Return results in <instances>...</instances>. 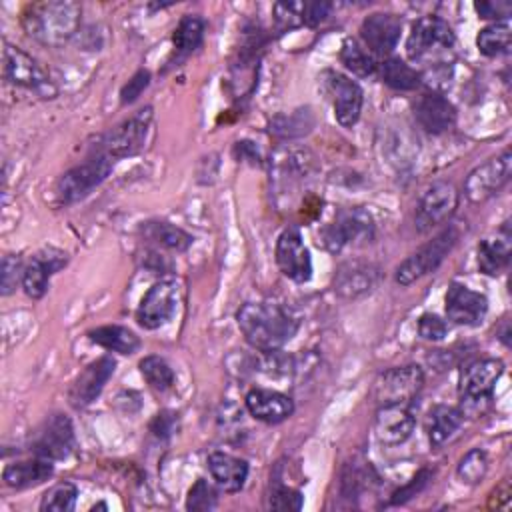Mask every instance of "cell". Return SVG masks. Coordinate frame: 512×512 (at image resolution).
<instances>
[{
	"label": "cell",
	"mask_w": 512,
	"mask_h": 512,
	"mask_svg": "<svg viewBox=\"0 0 512 512\" xmlns=\"http://www.w3.org/2000/svg\"><path fill=\"white\" fill-rule=\"evenodd\" d=\"M488 472V456L482 448L468 450L456 464V476L464 484H478Z\"/></svg>",
	"instance_id": "74e56055"
},
{
	"label": "cell",
	"mask_w": 512,
	"mask_h": 512,
	"mask_svg": "<svg viewBox=\"0 0 512 512\" xmlns=\"http://www.w3.org/2000/svg\"><path fill=\"white\" fill-rule=\"evenodd\" d=\"M272 20L278 32H288L304 24V2H276L272 6Z\"/></svg>",
	"instance_id": "f35d334b"
},
{
	"label": "cell",
	"mask_w": 512,
	"mask_h": 512,
	"mask_svg": "<svg viewBox=\"0 0 512 512\" xmlns=\"http://www.w3.org/2000/svg\"><path fill=\"white\" fill-rule=\"evenodd\" d=\"M276 264L278 270L296 284H304L312 278L310 250L302 240L298 226H288L276 240Z\"/></svg>",
	"instance_id": "5bb4252c"
},
{
	"label": "cell",
	"mask_w": 512,
	"mask_h": 512,
	"mask_svg": "<svg viewBox=\"0 0 512 512\" xmlns=\"http://www.w3.org/2000/svg\"><path fill=\"white\" fill-rule=\"evenodd\" d=\"M138 368H140L142 378L148 382V386L152 390L168 392L174 386V380H176L174 370L170 368V364L162 356H156V354L144 356L138 362Z\"/></svg>",
	"instance_id": "836d02e7"
},
{
	"label": "cell",
	"mask_w": 512,
	"mask_h": 512,
	"mask_svg": "<svg viewBox=\"0 0 512 512\" xmlns=\"http://www.w3.org/2000/svg\"><path fill=\"white\" fill-rule=\"evenodd\" d=\"M424 386V372L416 364L384 370L372 388V396L382 404H410Z\"/></svg>",
	"instance_id": "9c48e42d"
},
{
	"label": "cell",
	"mask_w": 512,
	"mask_h": 512,
	"mask_svg": "<svg viewBox=\"0 0 512 512\" xmlns=\"http://www.w3.org/2000/svg\"><path fill=\"white\" fill-rule=\"evenodd\" d=\"M74 444L76 438L70 418L64 414H52L32 434L30 450L34 456L54 462L68 458L74 450Z\"/></svg>",
	"instance_id": "7c38bea8"
},
{
	"label": "cell",
	"mask_w": 512,
	"mask_h": 512,
	"mask_svg": "<svg viewBox=\"0 0 512 512\" xmlns=\"http://www.w3.org/2000/svg\"><path fill=\"white\" fill-rule=\"evenodd\" d=\"M4 78L18 88L54 94L50 76L42 68V64L22 48L12 46L8 42L4 44Z\"/></svg>",
	"instance_id": "9a60e30c"
},
{
	"label": "cell",
	"mask_w": 512,
	"mask_h": 512,
	"mask_svg": "<svg viewBox=\"0 0 512 512\" xmlns=\"http://www.w3.org/2000/svg\"><path fill=\"white\" fill-rule=\"evenodd\" d=\"M510 260V230L508 222H504L502 230L496 238H484L476 246V262L478 270L486 276H498Z\"/></svg>",
	"instance_id": "484cf974"
},
{
	"label": "cell",
	"mask_w": 512,
	"mask_h": 512,
	"mask_svg": "<svg viewBox=\"0 0 512 512\" xmlns=\"http://www.w3.org/2000/svg\"><path fill=\"white\" fill-rule=\"evenodd\" d=\"M206 24L198 14H184L174 28L172 44L178 54H192L202 46Z\"/></svg>",
	"instance_id": "d6a6232c"
},
{
	"label": "cell",
	"mask_w": 512,
	"mask_h": 512,
	"mask_svg": "<svg viewBox=\"0 0 512 512\" xmlns=\"http://www.w3.org/2000/svg\"><path fill=\"white\" fill-rule=\"evenodd\" d=\"M180 300V288L174 280H158L148 288L136 308V322L144 330H156L164 326L176 312Z\"/></svg>",
	"instance_id": "4fadbf2b"
},
{
	"label": "cell",
	"mask_w": 512,
	"mask_h": 512,
	"mask_svg": "<svg viewBox=\"0 0 512 512\" xmlns=\"http://www.w3.org/2000/svg\"><path fill=\"white\" fill-rule=\"evenodd\" d=\"M78 488L72 482H58L48 488L40 500L42 512H70L76 506Z\"/></svg>",
	"instance_id": "8d00e7d4"
},
{
	"label": "cell",
	"mask_w": 512,
	"mask_h": 512,
	"mask_svg": "<svg viewBox=\"0 0 512 512\" xmlns=\"http://www.w3.org/2000/svg\"><path fill=\"white\" fill-rule=\"evenodd\" d=\"M328 90L332 94L334 118L342 128H352L362 112L364 92L360 84L340 72L328 74Z\"/></svg>",
	"instance_id": "ffe728a7"
},
{
	"label": "cell",
	"mask_w": 512,
	"mask_h": 512,
	"mask_svg": "<svg viewBox=\"0 0 512 512\" xmlns=\"http://www.w3.org/2000/svg\"><path fill=\"white\" fill-rule=\"evenodd\" d=\"M208 470L216 486L228 494L240 492L248 478V462L244 458H238L220 450L208 456Z\"/></svg>",
	"instance_id": "d4e9b609"
},
{
	"label": "cell",
	"mask_w": 512,
	"mask_h": 512,
	"mask_svg": "<svg viewBox=\"0 0 512 512\" xmlns=\"http://www.w3.org/2000/svg\"><path fill=\"white\" fill-rule=\"evenodd\" d=\"M430 476H432V472L430 470H420L406 486H402L400 490H396L394 494H392V500H390V504H404V502H408L410 498H414L418 492H422L424 488H426V484H428V480H430Z\"/></svg>",
	"instance_id": "f6af8a7d"
},
{
	"label": "cell",
	"mask_w": 512,
	"mask_h": 512,
	"mask_svg": "<svg viewBox=\"0 0 512 512\" xmlns=\"http://www.w3.org/2000/svg\"><path fill=\"white\" fill-rule=\"evenodd\" d=\"M502 326H504V328H502V332H498V334H500L498 338L508 346V344H510V328H508V320H504V324H502Z\"/></svg>",
	"instance_id": "f907efd6"
},
{
	"label": "cell",
	"mask_w": 512,
	"mask_h": 512,
	"mask_svg": "<svg viewBox=\"0 0 512 512\" xmlns=\"http://www.w3.org/2000/svg\"><path fill=\"white\" fill-rule=\"evenodd\" d=\"M464 416L458 406H448V404H438L430 410L428 420H426V432L430 444L442 446L446 440L454 436V432L462 426Z\"/></svg>",
	"instance_id": "f1b7e54d"
},
{
	"label": "cell",
	"mask_w": 512,
	"mask_h": 512,
	"mask_svg": "<svg viewBox=\"0 0 512 512\" xmlns=\"http://www.w3.org/2000/svg\"><path fill=\"white\" fill-rule=\"evenodd\" d=\"M402 34V20L390 12L368 14L360 24V38L374 54H390Z\"/></svg>",
	"instance_id": "7402d4cb"
},
{
	"label": "cell",
	"mask_w": 512,
	"mask_h": 512,
	"mask_svg": "<svg viewBox=\"0 0 512 512\" xmlns=\"http://www.w3.org/2000/svg\"><path fill=\"white\" fill-rule=\"evenodd\" d=\"M148 84H150V72L144 68L136 70L134 76L120 90V104L126 106V104H132L134 100H138V96L148 88Z\"/></svg>",
	"instance_id": "ee69618b"
},
{
	"label": "cell",
	"mask_w": 512,
	"mask_h": 512,
	"mask_svg": "<svg viewBox=\"0 0 512 512\" xmlns=\"http://www.w3.org/2000/svg\"><path fill=\"white\" fill-rule=\"evenodd\" d=\"M304 504V498H302V492L296 490V488H290V486H276L268 498V506L272 510H300Z\"/></svg>",
	"instance_id": "b9f144b4"
},
{
	"label": "cell",
	"mask_w": 512,
	"mask_h": 512,
	"mask_svg": "<svg viewBox=\"0 0 512 512\" xmlns=\"http://www.w3.org/2000/svg\"><path fill=\"white\" fill-rule=\"evenodd\" d=\"M314 124V118L310 114V108H300L290 114H278L270 120V134L278 138H296L306 132H310Z\"/></svg>",
	"instance_id": "d590c367"
},
{
	"label": "cell",
	"mask_w": 512,
	"mask_h": 512,
	"mask_svg": "<svg viewBox=\"0 0 512 512\" xmlns=\"http://www.w3.org/2000/svg\"><path fill=\"white\" fill-rule=\"evenodd\" d=\"M54 474V464L52 460L34 456L32 460H22L8 464L2 472V480L6 486L24 490V488H34L42 482H46Z\"/></svg>",
	"instance_id": "4316f807"
},
{
	"label": "cell",
	"mask_w": 512,
	"mask_h": 512,
	"mask_svg": "<svg viewBox=\"0 0 512 512\" xmlns=\"http://www.w3.org/2000/svg\"><path fill=\"white\" fill-rule=\"evenodd\" d=\"M80 18L82 6L78 2H34L22 12V28L32 40L44 46H62L78 32Z\"/></svg>",
	"instance_id": "7a4b0ae2"
},
{
	"label": "cell",
	"mask_w": 512,
	"mask_h": 512,
	"mask_svg": "<svg viewBox=\"0 0 512 512\" xmlns=\"http://www.w3.org/2000/svg\"><path fill=\"white\" fill-rule=\"evenodd\" d=\"M176 430H178V414L168 412V410L158 412V414L152 418V422H150V432H152L156 438H160V440L170 438Z\"/></svg>",
	"instance_id": "7dc6e473"
},
{
	"label": "cell",
	"mask_w": 512,
	"mask_h": 512,
	"mask_svg": "<svg viewBox=\"0 0 512 512\" xmlns=\"http://www.w3.org/2000/svg\"><path fill=\"white\" fill-rule=\"evenodd\" d=\"M140 234L144 236V240H148V242H152V244H156L160 248L172 250V252H184L194 242V238L186 230H182L176 224L164 222V220L142 222Z\"/></svg>",
	"instance_id": "83f0119b"
},
{
	"label": "cell",
	"mask_w": 512,
	"mask_h": 512,
	"mask_svg": "<svg viewBox=\"0 0 512 512\" xmlns=\"http://www.w3.org/2000/svg\"><path fill=\"white\" fill-rule=\"evenodd\" d=\"M458 242V230L454 226H448L440 230L432 240L422 244L416 252H412L394 272V280L400 286H410L418 278L434 272L444 258L452 252V248Z\"/></svg>",
	"instance_id": "52a82bcc"
},
{
	"label": "cell",
	"mask_w": 512,
	"mask_h": 512,
	"mask_svg": "<svg viewBox=\"0 0 512 512\" xmlns=\"http://www.w3.org/2000/svg\"><path fill=\"white\" fill-rule=\"evenodd\" d=\"M510 42H512V26L508 20L492 22V24L484 26L476 36L478 50L488 58H498V56L508 54Z\"/></svg>",
	"instance_id": "1f68e13d"
},
{
	"label": "cell",
	"mask_w": 512,
	"mask_h": 512,
	"mask_svg": "<svg viewBox=\"0 0 512 512\" xmlns=\"http://www.w3.org/2000/svg\"><path fill=\"white\" fill-rule=\"evenodd\" d=\"M502 374L504 362L498 358H478L462 368L458 380L462 416H480L490 406Z\"/></svg>",
	"instance_id": "277c9868"
},
{
	"label": "cell",
	"mask_w": 512,
	"mask_h": 512,
	"mask_svg": "<svg viewBox=\"0 0 512 512\" xmlns=\"http://www.w3.org/2000/svg\"><path fill=\"white\" fill-rule=\"evenodd\" d=\"M340 62L344 64L346 70H350L354 76L360 78H368L376 72V60L372 54H368L354 38H346L342 42L340 54H338Z\"/></svg>",
	"instance_id": "e575fe53"
},
{
	"label": "cell",
	"mask_w": 512,
	"mask_h": 512,
	"mask_svg": "<svg viewBox=\"0 0 512 512\" xmlns=\"http://www.w3.org/2000/svg\"><path fill=\"white\" fill-rule=\"evenodd\" d=\"M236 324L254 350L274 352L296 336L300 316L282 304L246 302L236 312Z\"/></svg>",
	"instance_id": "6da1fadb"
},
{
	"label": "cell",
	"mask_w": 512,
	"mask_h": 512,
	"mask_svg": "<svg viewBox=\"0 0 512 512\" xmlns=\"http://www.w3.org/2000/svg\"><path fill=\"white\" fill-rule=\"evenodd\" d=\"M24 262L16 254H6L2 258V272H0V292L2 296H8L16 290L18 284H22L24 276Z\"/></svg>",
	"instance_id": "60d3db41"
},
{
	"label": "cell",
	"mask_w": 512,
	"mask_h": 512,
	"mask_svg": "<svg viewBox=\"0 0 512 512\" xmlns=\"http://www.w3.org/2000/svg\"><path fill=\"white\" fill-rule=\"evenodd\" d=\"M234 154L240 158V160H246V158H250L252 160V164H258V150H256V146L252 144V142H248V140H242V142H236V146H234Z\"/></svg>",
	"instance_id": "681fc988"
},
{
	"label": "cell",
	"mask_w": 512,
	"mask_h": 512,
	"mask_svg": "<svg viewBox=\"0 0 512 512\" xmlns=\"http://www.w3.org/2000/svg\"><path fill=\"white\" fill-rule=\"evenodd\" d=\"M418 336L428 342H440L448 336V324L432 312H424L418 318Z\"/></svg>",
	"instance_id": "7bdbcfd3"
},
{
	"label": "cell",
	"mask_w": 512,
	"mask_h": 512,
	"mask_svg": "<svg viewBox=\"0 0 512 512\" xmlns=\"http://www.w3.org/2000/svg\"><path fill=\"white\" fill-rule=\"evenodd\" d=\"M456 36L452 26L440 16H422L412 24L406 40V54L414 62L448 66L454 54Z\"/></svg>",
	"instance_id": "3957f363"
},
{
	"label": "cell",
	"mask_w": 512,
	"mask_h": 512,
	"mask_svg": "<svg viewBox=\"0 0 512 512\" xmlns=\"http://www.w3.org/2000/svg\"><path fill=\"white\" fill-rule=\"evenodd\" d=\"M152 118H154L152 106H144L136 110L132 116L124 118L120 124L108 130L96 148H100L114 160L138 154L148 140Z\"/></svg>",
	"instance_id": "ba28073f"
},
{
	"label": "cell",
	"mask_w": 512,
	"mask_h": 512,
	"mask_svg": "<svg viewBox=\"0 0 512 512\" xmlns=\"http://www.w3.org/2000/svg\"><path fill=\"white\" fill-rule=\"evenodd\" d=\"M66 262H68L66 252L56 248H44L42 252L34 254L26 262L24 276H22V288L26 296H30L32 300H40L50 286L52 274L64 268Z\"/></svg>",
	"instance_id": "44dd1931"
},
{
	"label": "cell",
	"mask_w": 512,
	"mask_h": 512,
	"mask_svg": "<svg viewBox=\"0 0 512 512\" xmlns=\"http://www.w3.org/2000/svg\"><path fill=\"white\" fill-rule=\"evenodd\" d=\"M474 10L478 12L480 18L484 20H494V22H502L508 20L510 12H512V4L504 2V0H496V2H476Z\"/></svg>",
	"instance_id": "bcb514c9"
},
{
	"label": "cell",
	"mask_w": 512,
	"mask_h": 512,
	"mask_svg": "<svg viewBox=\"0 0 512 512\" xmlns=\"http://www.w3.org/2000/svg\"><path fill=\"white\" fill-rule=\"evenodd\" d=\"M330 10H332L330 2H304V24L318 26L322 20H326Z\"/></svg>",
	"instance_id": "c3c4849f"
},
{
	"label": "cell",
	"mask_w": 512,
	"mask_h": 512,
	"mask_svg": "<svg viewBox=\"0 0 512 512\" xmlns=\"http://www.w3.org/2000/svg\"><path fill=\"white\" fill-rule=\"evenodd\" d=\"M374 230V218L366 208H340L334 220L320 230V242L328 252L338 254L346 246L370 242L374 238Z\"/></svg>",
	"instance_id": "8992f818"
},
{
	"label": "cell",
	"mask_w": 512,
	"mask_h": 512,
	"mask_svg": "<svg viewBox=\"0 0 512 512\" xmlns=\"http://www.w3.org/2000/svg\"><path fill=\"white\" fill-rule=\"evenodd\" d=\"M218 502V492L212 484H208L204 478L196 480L194 486L188 490L186 498V510L192 512H202V510H212Z\"/></svg>",
	"instance_id": "ab89813d"
},
{
	"label": "cell",
	"mask_w": 512,
	"mask_h": 512,
	"mask_svg": "<svg viewBox=\"0 0 512 512\" xmlns=\"http://www.w3.org/2000/svg\"><path fill=\"white\" fill-rule=\"evenodd\" d=\"M114 158L96 148L82 164L66 170L56 186H54V196L56 202L62 206H70L82 198H86L96 186H100L108 174L114 168Z\"/></svg>",
	"instance_id": "5b68a950"
},
{
	"label": "cell",
	"mask_w": 512,
	"mask_h": 512,
	"mask_svg": "<svg viewBox=\"0 0 512 512\" xmlns=\"http://www.w3.org/2000/svg\"><path fill=\"white\" fill-rule=\"evenodd\" d=\"M414 116L418 124L430 134H442L456 122L454 104L440 92H424L414 102Z\"/></svg>",
	"instance_id": "cb8c5ba5"
},
{
	"label": "cell",
	"mask_w": 512,
	"mask_h": 512,
	"mask_svg": "<svg viewBox=\"0 0 512 512\" xmlns=\"http://www.w3.org/2000/svg\"><path fill=\"white\" fill-rule=\"evenodd\" d=\"M90 342L106 348L108 352H118V354H134L140 348V338L124 326L118 324H106L98 326L88 332Z\"/></svg>",
	"instance_id": "f546056e"
},
{
	"label": "cell",
	"mask_w": 512,
	"mask_h": 512,
	"mask_svg": "<svg viewBox=\"0 0 512 512\" xmlns=\"http://www.w3.org/2000/svg\"><path fill=\"white\" fill-rule=\"evenodd\" d=\"M116 370V360L112 356H100L98 360L90 362L72 382L68 400L74 408H84L92 404L100 392L104 390L106 382L112 378Z\"/></svg>",
	"instance_id": "ac0fdd59"
},
{
	"label": "cell",
	"mask_w": 512,
	"mask_h": 512,
	"mask_svg": "<svg viewBox=\"0 0 512 512\" xmlns=\"http://www.w3.org/2000/svg\"><path fill=\"white\" fill-rule=\"evenodd\" d=\"M380 280V268L368 260L342 262L332 278V290L344 300L360 298L376 288Z\"/></svg>",
	"instance_id": "e0dca14e"
},
{
	"label": "cell",
	"mask_w": 512,
	"mask_h": 512,
	"mask_svg": "<svg viewBox=\"0 0 512 512\" xmlns=\"http://www.w3.org/2000/svg\"><path fill=\"white\" fill-rule=\"evenodd\" d=\"M444 310L448 320L458 326H478L488 314V298L460 282H450L444 296Z\"/></svg>",
	"instance_id": "2e32d148"
},
{
	"label": "cell",
	"mask_w": 512,
	"mask_h": 512,
	"mask_svg": "<svg viewBox=\"0 0 512 512\" xmlns=\"http://www.w3.org/2000/svg\"><path fill=\"white\" fill-rule=\"evenodd\" d=\"M416 426L410 404H382L376 410L374 434L384 446L404 444Z\"/></svg>",
	"instance_id": "d6986e66"
},
{
	"label": "cell",
	"mask_w": 512,
	"mask_h": 512,
	"mask_svg": "<svg viewBox=\"0 0 512 512\" xmlns=\"http://www.w3.org/2000/svg\"><path fill=\"white\" fill-rule=\"evenodd\" d=\"M458 208V190L454 184L446 180L432 182L420 196L416 204L414 222L420 232H428L446 220L452 218V214Z\"/></svg>",
	"instance_id": "8fae6325"
},
{
	"label": "cell",
	"mask_w": 512,
	"mask_h": 512,
	"mask_svg": "<svg viewBox=\"0 0 512 512\" xmlns=\"http://www.w3.org/2000/svg\"><path fill=\"white\" fill-rule=\"evenodd\" d=\"M512 174V154L510 150L500 152L498 156L486 160L484 164L476 166L464 180V196L474 202H486L492 198L502 186L508 184Z\"/></svg>",
	"instance_id": "30bf717a"
},
{
	"label": "cell",
	"mask_w": 512,
	"mask_h": 512,
	"mask_svg": "<svg viewBox=\"0 0 512 512\" xmlns=\"http://www.w3.org/2000/svg\"><path fill=\"white\" fill-rule=\"evenodd\" d=\"M380 78L386 86L400 92H410L422 82V74L398 56H390L380 64Z\"/></svg>",
	"instance_id": "4dcf8cb0"
},
{
	"label": "cell",
	"mask_w": 512,
	"mask_h": 512,
	"mask_svg": "<svg viewBox=\"0 0 512 512\" xmlns=\"http://www.w3.org/2000/svg\"><path fill=\"white\" fill-rule=\"evenodd\" d=\"M246 410L260 422L280 424L294 414V400L270 388H252L244 398Z\"/></svg>",
	"instance_id": "603a6c76"
}]
</instances>
